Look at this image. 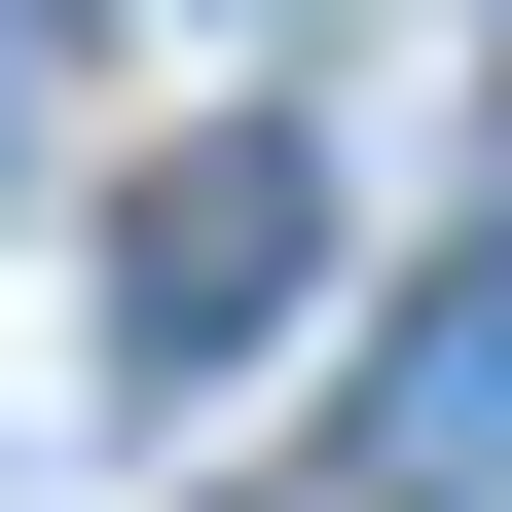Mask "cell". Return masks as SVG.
I'll return each instance as SVG.
<instances>
[{
	"instance_id": "7a4b0ae2",
	"label": "cell",
	"mask_w": 512,
	"mask_h": 512,
	"mask_svg": "<svg viewBox=\"0 0 512 512\" xmlns=\"http://www.w3.org/2000/svg\"><path fill=\"white\" fill-rule=\"evenodd\" d=\"M293 256H330V183H293V147H256V110H220V147H183L147 220H110V330H147V366H220L256 293H293Z\"/></svg>"
},
{
	"instance_id": "6da1fadb",
	"label": "cell",
	"mask_w": 512,
	"mask_h": 512,
	"mask_svg": "<svg viewBox=\"0 0 512 512\" xmlns=\"http://www.w3.org/2000/svg\"><path fill=\"white\" fill-rule=\"evenodd\" d=\"M330 476H366V512H512V220L439 256L403 330H366V403H330Z\"/></svg>"
},
{
	"instance_id": "3957f363",
	"label": "cell",
	"mask_w": 512,
	"mask_h": 512,
	"mask_svg": "<svg viewBox=\"0 0 512 512\" xmlns=\"http://www.w3.org/2000/svg\"><path fill=\"white\" fill-rule=\"evenodd\" d=\"M0 183H37V37H0Z\"/></svg>"
}]
</instances>
